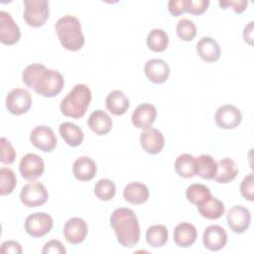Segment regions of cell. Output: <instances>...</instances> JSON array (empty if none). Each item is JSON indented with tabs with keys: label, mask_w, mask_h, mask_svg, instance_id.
Segmentation results:
<instances>
[{
	"label": "cell",
	"mask_w": 254,
	"mask_h": 254,
	"mask_svg": "<svg viewBox=\"0 0 254 254\" xmlns=\"http://www.w3.org/2000/svg\"><path fill=\"white\" fill-rule=\"evenodd\" d=\"M22 80L25 85L44 97L58 95L64 84V76L60 71L47 68L38 63L31 64L24 68Z\"/></svg>",
	"instance_id": "cell-1"
},
{
	"label": "cell",
	"mask_w": 254,
	"mask_h": 254,
	"mask_svg": "<svg viewBox=\"0 0 254 254\" xmlns=\"http://www.w3.org/2000/svg\"><path fill=\"white\" fill-rule=\"evenodd\" d=\"M110 224L117 241L126 248L133 247L140 239V226L135 212L126 207L115 209L110 216Z\"/></svg>",
	"instance_id": "cell-2"
},
{
	"label": "cell",
	"mask_w": 254,
	"mask_h": 254,
	"mask_svg": "<svg viewBox=\"0 0 254 254\" xmlns=\"http://www.w3.org/2000/svg\"><path fill=\"white\" fill-rule=\"evenodd\" d=\"M55 29L61 45L67 51L75 52L80 50L84 45V36L81 31L79 20L72 15H64L61 17Z\"/></svg>",
	"instance_id": "cell-3"
},
{
	"label": "cell",
	"mask_w": 254,
	"mask_h": 254,
	"mask_svg": "<svg viewBox=\"0 0 254 254\" xmlns=\"http://www.w3.org/2000/svg\"><path fill=\"white\" fill-rule=\"evenodd\" d=\"M91 101V91L83 83L75 84L61 101V111L64 116L79 119L84 116Z\"/></svg>",
	"instance_id": "cell-4"
},
{
	"label": "cell",
	"mask_w": 254,
	"mask_h": 254,
	"mask_svg": "<svg viewBox=\"0 0 254 254\" xmlns=\"http://www.w3.org/2000/svg\"><path fill=\"white\" fill-rule=\"evenodd\" d=\"M23 18L30 27H42L50 15L49 1L47 0H25Z\"/></svg>",
	"instance_id": "cell-5"
},
{
	"label": "cell",
	"mask_w": 254,
	"mask_h": 254,
	"mask_svg": "<svg viewBox=\"0 0 254 254\" xmlns=\"http://www.w3.org/2000/svg\"><path fill=\"white\" fill-rule=\"evenodd\" d=\"M49 198L46 187L38 181H30L20 192L21 202L28 207H37L45 204Z\"/></svg>",
	"instance_id": "cell-6"
},
{
	"label": "cell",
	"mask_w": 254,
	"mask_h": 254,
	"mask_svg": "<svg viewBox=\"0 0 254 254\" xmlns=\"http://www.w3.org/2000/svg\"><path fill=\"white\" fill-rule=\"evenodd\" d=\"M54 221L46 212H35L25 220V230L32 237H43L53 228Z\"/></svg>",
	"instance_id": "cell-7"
},
{
	"label": "cell",
	"mask_w": 254,
	"mask_h": 254,
	"mask_svg": "<svg viewBox=\"0 0 254 254\" xmlns=\"http://www.w3.org/2000/svg\"><path fill=\"white\" fill-rule=\"evenodd\" d=\"M32 106V96L30 92L23 88L12 89L6 97V107L11 114L22 115Z\"/></svg>",
	"instance_id": "cell-8"
},
{
	"label": "cell",
	"mask_w": 254,
	"mask_h": 254,
	"mask_svg": "<svg viewBox=\"0 0 254 254\" xmlns=\"http://www.w3.org/2000/svg\"><path fill=\"white\" fill-rule=\"evenodd\" d=\"M32 145L43 152H52L57 146V137L49 126L40 125L35 127L30 134Z\"/></svg>",
	"instance_id": "cell-9"
},
{
	"label": "cell",
	"mask_w": 254,
	"mask_h": 254,
	"mask_svg": "<svg viewBox=\"0 0 254 254\" xmlns=\"http://www.w3.org/2000/svg\"><path fill=\"white\" fill-rule=\"evenodd\" d=\"M226 220L229 228L237 234L245 232L251 222V213L243 205H234L226 213Z\"/></svg>",
	"instance_id": "cell-10"
},
{
	"label": "cell",
	"mask_w": 254,
	"mask_h": 254,
	"mask_svg": "<svg viewBox=\"0 0 254 254\" xmlns=\"http://www.w3.org/2000/svg\"><path fill=\"white\" fill-rule=\"evenodd\" d=\"M214 121L219 128L233 129L241 123L242 114L236 106L232 104H224L216 109Z\"/></svg>",
	"instance_id": "cell-11"
},
{
	"label": "cell",
	"mask_w": 254,
	"mask_h": 254,
	"mask_svg": "<svg viewBox=\"0 0 254 254\" xmlns=\"http://www.w3.org/2000/svg\"><path fill=\"white\" fill-rule=\"evenodd\" d=\"M19 170L25 180L34 181L43 175L45 164L43 159L37 154L28 153L21 159Z\"/></svg>",
	"instance_id": "cell-12"
},
{
	"label": "cell",
	"mask_w": 254,
	"mask_h": 254,
	"mask_svg": "<svg viewBox=\"0 0 254 254\" xmlns=\"http://www.w3.org/2000/svg\"><path fill=\"white\" fill-rule=\"evenodd\" d=\"M21 37L18 25L14 22L12 16L5 12H0V42L7 46L15 45Z\"/></svg>",
	"instance_id": "cell-13"
},
{
	"label": "cell",
	"mask_w": 254,
	"mask_h": 254,
	"mask_svg": "<svg viewBox=\"0 0 254 254\" xmlns=\"http://www.w3.org/2000/svg\"><path fill=\"white\" fill-rule=\"evenodd\" d=\"M88 227L86 222L79 217L69 218L64 226V236L65 240L73 245L81 243L87 235Z\"/></svg>",
	"instance_id": "cell-14"
},
{
	"label": "cell",
	"mask_w": 254,
	"mask_h": 254,
	"mask_svg": "<svg viewBox=\"0 0 254 254\" xmlns=\"http://www.w3.org/2000/svg\"><path fill=\"white\" fill-rule=\"evenodd\" d=\"M157 116V109L151 103H142L138 105L132 113L131 121L132 124L142 130H146L150 128L155 122Z\"/></svg>",
	"instance_id": "cell-15"
},
{
	"label": "cell",
	"mask_w": 254,
	"mask_h": 254,
	"mask_svg": "<svg viewBox=\"0 0 254 254\" xmlns=\"http://www.w3.org/2000/svg\"><path fill=\"white\" fill-rule=\"evenodd\" d=\"M202 242L209 251H219L227 243L226 231L219 225H209L203 231Z\"/></svg>",
	"instance_id": "cell-16"
},
{
	"label": "cell",
	"mask_w": 254,
	"mask_h": 254,
	"mask_svg": "<svg viewBox=\"0 0 254 254\" xmlns=\"http://www.w3.org/2000/svg\"><path fill=\"white\" fill-rule=\"evenodd\" d=\"M140 143L148 154L156 155L163 150L165 138L160 130L150 127L140 134Z\"/></svg>",
	"instance_id": "cell-17"
},
{
	"label": "cell",
	"mask_w": 254,
	"mask_h": 254,
	"mask_svg": "<svg viewBox=\"0 0 254 254\" xmlns=\"http://www.w3.org/2000/svg\"><path fill=\"white\" fill-rule=\"evenodd\" d=\"M144 72L147 78L156 84L164 83L170 75L168 64L161 59H152L147 61L144 66Z\"/></svg>",
	"instance_id": "cell-18"
},
{
	"label": "cell",
	"mask_w": 254,
	"mask_h": 254,
	"mask_svg": "<svg viewBox=\"0 0 254 254\" xmlns=\"http://www.w3.org/2000/svg\"><path fill=\"white\" fill-rule=\"evenodd\" d=\"M196 53L202 61L206 63H213L219 60L221 49L213 38L202 37L196 43Z\"/></svg>",
	"instance_id": "cell-19"
},
{
	"label": "cell",
	"mask_w": 254,
	"mask_h": 254,
	"mask_svg": "<svg viewBox=\"0 0 254 254\" xmlns=\"http://www.w3.org/2000/svg\"><path fill=\"white\" fill-rule=\"evenodd\" d=\"M197 237V231L193 224L189 222L179 223L174 230V241L175 243L183 248L191 246Z\"/></svg>",
	"instance_id": "cell-20"
},
{
	"label": "cell",
	"mask_w": 254,
	"mask_h": 254,
	"mask_svg": "<svg viewBox=\"0 0 254 254\" xmlns=\"http://www.w3.org/2000/svg\"><path fill=\"white\" fill-rule=\"evenodd\" d=\"M96 171L97 169L94 161L86 156L77 158L72 165V174L74 178L80 182H88L92 180Z\"/></svg>",
	"instance_id": "cell-21"
},
{
	"label": "cell",
	"mask_w": 254,
	"mask_h": 254,
	"mask_svg": "<svg viewBox=\"0 0 254 254\" xmlns=\"http://www.w3.org/2000/svg\"><path fill=\"white\" fill-rule=\"evenodd\" d=\"M87 125L96 135H106L111 131L112 120L110 116L103 110L97 109L93 111L88 119Z\"/></svg>",
	"instance_id": "cell-22"
},
{
	"label": "cell",
	"mask_w": 254,
	"mask_h": 254,
	"mask_svg": "<svg viewBox=\"0 0 254 254\" xmlns=\"http://www.w3.org/2000/svg\"><path fill=\"white\" fill-rule=\"evenodd\" d=\"M149 190L146 185L140 182H132L125 186L123 197L132 204H142L149 198Z\"/></svg>",
	"instance_id": "cell-23"
},
{
	"label": "cell",
	"mask_w": 254,
	"mask_h": 254,
	"mask_svg": "<svg viewBox=\"0 0 254 254\" xmlns=\"http://www.w3.org/2000/svg\"><path fill=\"white\" fill-rule=\"evenodd\" d=\"M105 105L109 112L113 115H123L129 108L130 102L127 95L121 90H112L105 99Z\"/></svg>",
	"instance_id": "cell-24"
},
{
	"label": "cell",
	"mask_w": 254,
	"mask_h": 254,
	"mask_svg": "<svg viewBox=\"0 0 254 254\" xmlns=\"http://www.w3.org/2000/svg\"><path fill=\"white\" fill-rule=\"evenodd\" d=\"M196 206L199 214L202 217L210 220L220 218L225 211V206L223 202L212 195L208 196L205 200H203Z\"/></svg>",
	"instance_id": "cell-25"
},
{
	"label": "cell",
	"mask_w": 254,
	"mask_h": 254,
	"mask_svg": "<svg viewBox=\"0 0 254 254\" xmlns=\"http://www.w3.org/2000/svg\"><path fill=\"white\" fill-rule=\"evenodd\" d=\"M216 171V161L210 155L202 154L194 158V176H198L204 180H213Z\"/></svg>",
	"instance_id": "cell-26"
},
{
	"label": "cell",
	"mask_w": 254,
	"mask_h": 254,
	"mask_svg": "<svg viewBox=\"0 0 254 254\" xmlns=\"http://www.w3.org/2000/svg\"><path fill=\"white\" fill-rule=\"evenodd\" d=\"M217 171L213 180L219 184H227L233 181L238 175V167L230 158H223L216 162Z\"/></svg>",
	"instance_id": "cell-27"
},
{
	"label": "cell",
	"mask_w": 254,
	"mask_h": 254,
	"mask_svg": "<svg viewBox=\"0 0 254 254\" xmlns=\"http://www.w3.org/2000/svg\"><path fill=\"white\" fill-rule=\"evenodd\" d=\"M59 131L64 141L70 147L79 146L83 141V132L74 123L64 122L60 125Z\"/></svg>",
	"instance_id": "cell-28"
},
{
	"label": "cell",
	"mask_w": 254,
	"mask_h": 254,
	"mask_svg": "<svg viewBox=\"0 0 254 254\" xmlns=\"http://www.w3.org/2000/svg\"><path fill=\"white\" fill-rule=\"evenodd\" d=\"M168 237H169L168 229L165 225H162V224L152 225L146 231L147 243L154 248H159L164 246L168 241Z\"/></svg>",
	"instance_id": "cell-29"
},
{
	"label": "cell",
	"mask_w": 254,
	"mask_h": 254,
	"mask_svg": "<svg viewBox=\"0 0 254 254\" xmlns=\"http://www.w3.org/2000/svg\"><path fill=\"white\" fill-rule=\"evenodd\" d=\"M169 45V36L163 29H153L149 32L147 37L148 48L156 53L164 52Z\"/></svg>",
	"instance_id": "cell-30"
},
{
	"label": "cell",
	"mask_w": 254,
	"mask_h": 254,
	"mask_svg": "<svg viewBox=\"0 0 254 254\" xmlns=\"http://www.w3.org/2000/svg\"><path fill=\"white\" fill-rule=\"evenodd\" d=\"M175 170L182 178H192L194 176V157L190 154H181L175 161Z\"/></svg>",
	"instance_id": "cell-31"
},
{
	"label": "cell",
	"mask_w": 254,
	"mask_h": 254,
	"mask_svg": "<svg viewBox=\"0 0 254 254\" xmlns=\"http://www.w3.org/2000/svg\"><path fill=\"white\" fill-rule=\"evenodd\" d=\"M210 195L209 189L201 184H192L189 186L186 190L187 199L195 205H198Z\"/></svg>",
	"instance_id": "cell-32"
},
{
	"label": "cell",
	"mask_w": 254,
	"mask_h": 254,
	"mask_svg": "<svg viewBox=\"0 0 254 254\" xmlns=\"http://www.w3.org/2000/svg\"><path fill=\"white\" fill-rule=\"evenodd\" d=\"M116 187L111 180L101 179L94 186V194L100 200L107 201L114 197Z\"/></svg>",
	"instance_id": "cell-33"
},
{
	"label": "cell",
	"mask_w": 254,
	"mask_h": 254,
	"mask_svg": "<svg viewBox=\"0 0 254 254\" xmlns=\"http://www.w3.org/2000/svg\"><path fill=\"white\" fill-rule=\"evenodd\" d=\"M17 184V179L14 172L9 168L0 169V194H10Z\"/></svg>",
	"instance_id": "cell-34"
},
{
	"label": "cell",
	"mask_w": 254,
	"mask_h": 254,
	"mask_svg": "<svg viewBox=\"0 0 254 254\" xmlns=\"http://www.w3.org/2000/svg\"><path fill=\"white\" fill-rule=\"evenodd\" d=\"M177 35L178 37L185 41L190 42L193 40V38L196 36V27L192 21L190 19H181L176 27Z\"/></svg>",
	"instance_id": "cell-35"
},
{
	"label": "cell",
	"mask_w": 254,
	"mask_h": 254,
	"mask_svg": "<svg viewBox=\"0 0 254 254\" xmlns=\"http://www.w3.org/2000/svg\"><path fill=\"white\" fill-rule=\"evenodd\" d=\"M0 146H1V158H0L1 163L6 165H11L16 159V151L14 147L12 146L10 141H8L4 137H1Z\"/></svg>",
	"instance_id": "cell-36"
},
{
	"label": "cell",
	"mask_w": 254,
	"mask_h": 254,
	"mask_svg": "<svg viewBox=\"0 0 254 254\" xmlns=\"http://www.w3.org/2000/svg\"><path fill=\"white\" fill-rule=\"evenodd\" d=\"M209 5L208 0H185L186 12L192 15L203 14Z\"/></svg>",
	"instance_id": "cell-37"
},
{
	"label": "cell",
	"mask_w": 254,
	"mask_h": 254,
	"mask_svg": "<svg viewBox=\"0 0 254 254\" xmlns=\"http://www.w3.org/2000/svg\"><path fill=\"white\" fill-rule=\"evenodd\" d=\"M253 183H254V176H253V173H250L242 180L240 184V193L246 200H249V201L254 200Z\"/></svg>",
	"instance_id": "cell-38"
},
{
	"label": "cell",
	"mask_w": 254,
	"mask_h": 254,
	"mask_svg": "<svg viewBox=\"0 0 254 254\" xmlns=\"http://www.w3.org/2000/svg\"><path fill=\"white\" fill-rule=\"evenodd\" d=\"M218 4L222 9L231 8L236 14H240L245 11L248 2L245 0H224L218 1Z\"/></svg>",
	"instance_id": "cell-39"
},
{
	"label": "cell",
	"mask_w": 254,
	"mask_h": 254,
	"mask_svg": "<svg viewBox=\"0 0 254 254\" xmlns=\"http://www.w3.org/2000/svg\"><path fill=\"white\" fill-rule=\"evenodd\" d=\"M65 252L66 251H65V248L64 247L63 243L56 239L48 241L44 245L43 250H42L43 254H64Z\"/></svg>",
	"instance_id": "cell-40"
},
{
	"label": "cell",
	"mask_w": 254,
	"mask_h": 254,
	"mask_svg": "<svg viewBox=\"0 0 254 254\" xmlns=\"http://www.w3.org/2000/svg\"><path fill=\"white\" fill-rule=\"evenodd\" d=\"M0 251L2 253H13V254H21L23 252L21 244L15 240L4 241L1 244Z\"/></svg>",
	"instance_id": "cell-41"
},
{
	"label": "cell",
	"mask_w": 254,
	"mask_h": 254,
	"mask_svg": "<svg viewBox=\"0 0 254 254\" xmlns=\"http://www.w3.org/2000/svg\"><path fill=\"white\" fill-rule=\"evenodd\" d=\"M168 10L169 12L177 17L186 12L185 9V0H171L168 2Z\"/></svg>",
	"instance_id": "cell-42"
},
{
	"label": "cell",
	"mask_w": 254,
	"mask_h": 254,
	"mask_svg": "<svg viewBox=\"0 0 254 254\" xmlns=\"http://www.w3.org/2000/svg\"><path fill=\"white\" fill-rule=\"evenodd\" d=\"M243 39L249 45L253 44V21H251L247 26H245L243 31Z\"/></svg>",
	"instance_id": "cell-43"
}]
</instances>
